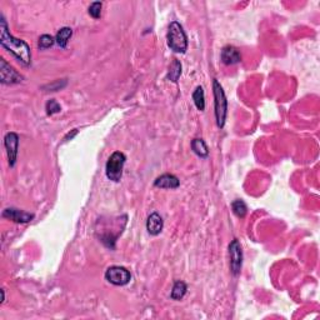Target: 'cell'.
<instances>
[{
	"label": "cell",
	"instance_id": "1",
	"mask_svg": "<svg viewBox=\"0 0 320 320\" xmlns=\"http://www.w3.org/2000/svg\"><path fill=\"white\" fill-rule=\"evenodd\" d=\"M0 44H2V46L5 50H8L9 53L14 55L23 65H25V67L30 65V46H29L24 40L15 38V36H13L12 34H10L7 22H5L3 15L2 20H0Z\"/></svg>",
	"mask_w": 320,
	"mask_h": 320
},
{
	"label": "cell",
	"instance_id": "2",
	"mask_svg": "<svg viewBox=\"0 0 320 320\" xmlns=\"http://www.w3.org/2000/svg\"><path fill=\"white\" fill-rule=\"evenodd\" d=\"M168 46L175 53L184 54L188 49V36L178 22L170 23L167 34Z\"/></svg>",
	"mask_w": 320,
	"mask_h": 320
},
{
	"label": "cell",
	"instance_id": "3",
	"mask_svg": "<svg viewBox=\"0 0 320 320\" xmlns=\"http://www.w3.org/2000/svg\"><path fill=\"white\" fill-rule=\"evenodd\" d=\"M213 91H214V105H215V119H217V125L222 129L225 125V119H227L228 113V101L225 96L223 86L217 79L213 80Z\"/></svg>",
	"mask_w": 320,
	"mask_h": 320
},
{
	"label": "cell",
	"instance_id": "4",
	"mask_svg": "<svg viewBox=\"0 0 320 320\" xmlns=\"http://www.w3.org/2000/svg\"><path fill=\"white\" fill-rule=\"evenodd\" d=\"M127 156L122 151H114L108 159L105 165V174L108 179L112 182L118 183L120 182L123 177V169H124Z\"/></svg>",
	"mask_w": 320,
	"mask_h": 320
},
{
	"label": "cell",
	"instance_id": "5",
	"mask_svg": "<svg viewBox=\"0 0 320 320\" xmlns=\"http://www.w3.org/2000/svg\"><path fill=\"white\" fill-rule=\"evenodd\" d=\"M105 280L109 282L110 284L117 285V287H124V285L129 284L132 280V274L129 270L124 266L113 265L108 268L105 272Z\"/></svg>",
	"mask_w": 320,
	"mask_h": 320
},
{
	"label": "cell",
	"instance_id": "6",
	"mask_svg": "<svg viewBox=\"0 0 320 320\" xmlns=\"http://www.w3.org/2000/svg\"><path fill=\"white\" fill-rule=\"evenodd\" d=\"M229 258H230V272L234 277H238L241 272L243 265V251L239 240L234 239L229 244Z\"/></svg>",
	"mask_w": 320,
	"mask_h": 320
},
{
	"label": "cell",
	"instance_id": "7",
	"mask_svg": "<svg viewBox=\"0 0 320 320\" xmlns=\"http://www.w3.org/2000/svg\"><path fill=\"white\" fill-rule=\"evenodd\" d=\"M0 81L5 85H13V84H19L23 81V77L10 67L5 59H0Z\"/></svg>",
	"mask_w": 320,
	"mask_h": 320
},
{
	"label": "cell",
	"instance_id": "8",
	"mask_svg": "<svg viewBox=\"0 0 320 320\" xmlns=\"http://www.w3.org/2000/svg\"><path fill=\"white\" fill-rule=\"evenodd\" d=\"M4 146L7 149L8 160L10 167H14L17 163L18 148H19V135L17 133H8L4 138Z\"/></svg>",
	"mask_w": 320,
	"mask_h": 320
},
{
	"label": "cell",
	"instance_id": "9",
	"mask_svg": "<svg viewBox=\"0 0 320 320\" xmlns=\"http://www.w3.org/2000/svg\"><path fill=\"white\" fill-rule=\"evenodd\" d=\"M3 218L5 219H9L14 223H20V224H25V223L31 222V220L35 218V215L28 213V211L20 210V209L17 208H7L3 210L2 214Z\"/></svg>",
	"mask_w": 320,
	"mask_h": 320
},
{
	"label": "cell",
	"instance_id": "10",
	"mask_svg": "<svg viewBox=\"0 0 320 320\" xmlns=\"http://www.w3.org/2000/svg\"><path fill=\"white\" fill-rule=\"evenodd\" d=\"M220 58H222V62L225 65H234L241 62V55L239 50L233 45L224 46L222 54H220Z\"/></svg>",
	"mask_w": 320,
	"mask_h": 320
},
{
	"label": "cell",
	"instance_id": "11",
	"mask_svg": "<svg viewBox=\"0 0 320 320\" xmlns=\"http://www.w3.org/2000/svg\"><path fill=\"white\" fill-rule=\"evenodd\" d=\"M163 228H164V220L158 213H151L149 215L146 220V230L149 234L156 237L163 232Z\"/></svg>",
	"mask_w": 320,
	"mask_h": 320
},
{
	"label": "cell",
	"instance_id": "12",
	"mask_svg": "<svg viewBox=\"0 0 320 320\" xmlns=\"http://www.w3.org/2000/svg\"><path fill=\"white\" fill-rule=\"evenodd\" d=\"M180 180L173 174H163L160 175L154 182V187L160 189H177L179 188Z\"/></svg>",
	"mask_w": 320,
	"mask_h": 320
},
{
	"label": "cell",
	"instance_id": "13",
	"mask_svg": "<svg viewBox=\"0 0 320 320\" xmlns=\"http://www.w3.org/2000/svg\"><path fill=\"white\" fill-rule=\"evenodd\" d=\"M191 150L196 154L200 158H208L209 155V149L206 146V143L204 141V139L201 138H195L191 140Z\"/></svg>",
	"mask_w": 320,
	"mask_h": 320
},
{
	"label": "cell",
	"instance_id": "14",
	"mask_svg": "<svg viewBox=\"0 0 320 320\" xmlns=\"http://www.w3.org/2000/svg\"><path fill=\"white\" fill-rule=\"evenodd\" d=\"M72 35H73L72 28H68V27L62 28L59 31H58L57 36H55V43H57L60 48H67L68 41L70 40Z\"/></svg>",
	"mask_w": 320,
	"mask_h": 320
},
{
	"label": "cell",
	"instance_id": "15",
	"mask_svg": "<svg viewBox=\"0 0 320 320\" xmlns=\"http://www.w3.org/2000/svg\"><path fill=\"white\" fill-rule=\"evenodd\" d=\"M187 284H185L184 282H182V280H177L174 287H173L172 293H170V298H172L173 300H182L185 296V294H187Z\"/></svg>",
	"mask_w": 320,
	"mask_h": 320
},
{
	"label": "cell",
	"instance_id": "16",
	"mask_svg": "<svg viewBox=\"0 0 320 320\" xmlns=\"http://www.w3.org/2000/svg\"><path fill=\"white\" fill-rule=\"evenodd\" d=\"M191 98H193L196 109L204 112V109H205V94H204L203 86H196Z\"/></svg>",
	"mask_w": 320,
	"mask_h": 320
},
{
	"label": "cell",
	"instance_id": "17",
	"mask_svg": "<svg viewBox=\"0 0 320 320\" xmlns=\"http://www.w3.org/2000/svg\"><path fill=\"white\" fill-rule=\"evenodd\" d=\"M180 75H182V64H180L179 60L174 59L173 60L172 65H170L169 73H168L167 78L170 81H173V83H177L178 79L180 78Z\"/></svg>",
	"mask_w": 320,
	"mask_h": 320
},
{
	"label": "cell",
	"instance_id": "18",
	"mask_svg": "<svg viewBox=\"0 0 320 320\" xmlns=\"http://www.w3.org/2000/svg\"><path fill=\"white\" fill-rule=\"evenodd\" d=\"M232 210L235 217L243 219V218H245L246 213H248V206H246V204L244 203V200H241V199H237V200H234L232 203Z\"/></svg>",
	"mask_w": 320,
	"mask_h": 320
},
{
	"label": "cell",
	"instance_id": "19",
	"mask_svg": "<svg viewBox=\"0 0 320 320\" xmlns=\"http://www.w3.org/2000/svg\"><path fill=\"white\" fill-rule=\"evenodd\" d=\"M54 44H55V38H54V36L49 35V34H44V35H41L40 38H39L38 46H39V49L44 50V49L51 48V46H53Z\"/></svg>",
	"mask_w": 320,
	"mask_h": 320
},
{
	"label": "cell",
	"instance_id": "20",
	"mask_svg": "<svg viewBox=\"0 0 320 320\" xmlns=\"http://www.w3.org/2000/svg\"><path fill=\"white\" fill-rule=\"evenodd\" d=\"M101 8H103V4L100 2L91 3L89 7V15L94 19H99L101 17Z\"/></svg>",
	"mask_w": 320,
	"mask_h": 320
},
{
	"label": "cell",
	"instance_id": "21",
	"mask_svg": "<svg viewBox=\"0 0 320 320\" xmlns=\"http://www.w3.org/2000/svg\"><path fill=\"white\" fill-rule=\"evenodd\" d=\"M45 110L48 115H54L57 114V113H60L62 106H60V104L58 103L55 99H50V100H48V103L45 104Z\"/></svg>",
	"mask_w": 320,
	"mask_h": 320
},
{
	"label": "cell",
	"instance_id": "22",
	"mask_svg": "<svg viewBox=\"0 0 320 320\" xmlns=\"http://www.w3.org/2000/svg\"><path fill=\"white\" fill-rule=\"evenodd\" d=\"M65 85H67V79H63V80L54 81V83L49 84V85L43 86V88L44 89H49L48 91H58V90H60V89L64 88Z\"/></svg>",
	"mask_w": 320,
	"mask_h": 320
},
{
	"label": "cell",
	"instance_id": "23",
	"mask_svg": "<svg viewBox=\"0 0 320 320\" xmlns=\"http://www.w3.org/2000/svg\"><path fill=\"white\" fill-rule=\"evenodd\" d=\"M77 134H78V130H77V129H74V130H73V133H72V134L69 133V134H68L67 136H65L64 140H68V139H73V138H74L75 135H77Z\"/></svg>",
	"mask_w": 320,
	"mask_h": 320
}]
</instances>
